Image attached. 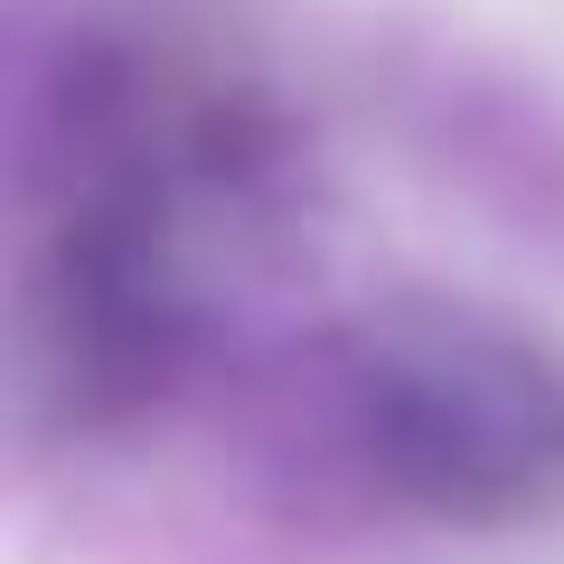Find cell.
Returning a JSON list of instances; mask_svg holds the SVG:
<instances>
[{"label": "cell", "mask_w": 564, "mask_h": 564, "mask_svg": "<svg viewBox=\"0 0 564 564\" xmlns=\"http://www.w3.org/2000/svg\"><path fill=\"white\" fill-rule=\"evenodd\" d=\"M367 443L452 518H518L564 480V386L499 329L423 321L367 358Z\"/></svg>", "instance_id": "6da1fadb"}]
</instances>
